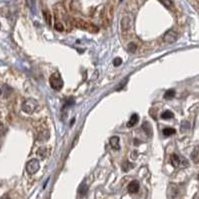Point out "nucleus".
Listing matches in <instances>:
<instances>
[{"label": "nucleus", "instance_id": "f257e3e1", "mask_svg": "<svg viewBox=\"0 0 199 199\" xmlns=\"http://www.w3.org/2000/svg\"><path fill=\"white\" fill-rule=\"evenodd\" d=\"M74 25L79 29H82V30H86L92 33H96L98 32V27L94 25L91 22H88V21L82 20V19H74Z\"/></svg>", "mask_w": 199, "mask_h": 199}, {"label": "nucleus", "instance_id": "f03ea898", "mask_svg": "<svg viewBox=\"0 0 199 199\" xmlns=\"http://www.w3.org/2000/svg\"><path fill=\"white\" fill-rule=\"evenodd\" d=\"M49 83H50V86H51L52 89L57 90V91L61 90V88L63 87V80L58 72L53 73L51 76H50Z\"/></svg>", "mask_w": 199, "mask_h": 199}, {"label": "nucleus", "instance_id": "7ed1b4c3", "mask_svg": "<svg viewBox=\"0 0 199 199\" xmlns=\"http://www.w3.org/2000/svg\"><path fill=\"white\" fill-rule=\"evenodd\" d=\"M37 101L34 99H26L22 104V110L26 113H32L37 108Z\"/></svg>", "mask_w": 199, "mask_h": 199}, {"label": "nucleus", "instance_id": "20e7f679", "mask_svg": "<svg viewBox=\"0 0 199 199\" xmlns=\"http://www.w3.org/2000/svg\"><path fill=\"white\" fill-rule=\"evenodd\" d=\"M39 167H40V164L39 161L37 159H31L30 161H28L26 164V171L29 173L30 175L32 174H35V173L39 170Z\"/></svg>", "mask_w": 199, "mask_h": 199}, {"label": "nucleus", "instance_id": "39448f33", "mask_svg": "<svg viewBox=\"0 0 199 199\" xmlns=\"http://www.w3.org/2000/svg\"><path fill=\"white\" fill-rule=\"evenodd\" d=\"M163 42L166 44H171L173 42H175L177 39V33L174 30H169L163 35Z\"/></svg>", "mask_w": 199, "mask_h": 199}, {"label": "nucleus", "instance_id": "423d86ee", "mask_svg": "<svg viewBox=\"0 0 199 199\" xmlns=\"http://www.w3.org/2000/svg\"><path fill=\"white\" fill-rule=\"evenodd\" d=\"M138 190H139L138 181H136V180L131 181L129 183V185H128V191L130 193H136V192H138Z\"/></svg>", "mask_w": 199, "mask_h": 199}, {"label": "nucleus", "instance_id": "0eeeda50", "mask_svg": "<svg viewBox=\"0 0 199 199\" xmlns=\"http://www.w3.org/2000/svg\"><path fill=\"white\" fill-rule=\"evenodd\" d=\"M110 145L114 150H120V145H119V138L117 136H113L110 138Z\"/></svg>", "mask_w": 199, "mask_h": 199}, {"label": "nucleus", "instance_id": "6e6552de", "mask_svg": "<svg viewBox=\"0 0 199 199\" xmlns=\"http://www.w3.org/2000/svg\"><path fill=\"white\" fill-rule=\"evenodd\" d=\"M130 23H131V21H130L129 17H127V16L123 17V19L121 20V28H122V30H123V31H127V30H128V29L130 28Z\"/></svg>", "mask_w": 199, "mask_h": 199}, {"label": "nucleus", "instance_id": "1a4fd4ad", "mask_svg": "<svg viewBox=\"0 0 199 199\" xmlns=\"http://www.w3.org/2000/svg\"><path fill=\"white\" fill-rule=\"evenodd\" d=\"M139 121V116L138 114H132L130 117V119L128 121V123H127V127H133L135 126Z\"/></svg>", "mask_w": 199, "mask_h": 199}, {"label": "nucleus", "instance_id": "9d476101", "mask_svg": "<svg viewBox=\"0 0 199 199\" xmlns=\"http://www.w3.org/2000/svg\"><path fill=\"white\" fill-rule=\"evenodd\" d=\"M170 163L173 167H177L179 166L180 164V158L177 154H171L170 156Z\"/></svg>", "mask_w": 199, "mask_h": 199}, {"label": "nucleus", "instance_id": "9b49d317", "mask_svg": "<svg viewBox=\"0 0 199 199\" xmlns=\"http://www.w3.org/2000/svg\"><path fill=\"white\" fill-rule=\"evenodd\" d=\"M37 154L39 155V157L41 159H45L46 157H47V155H48V149L46 147H41V148L38 149Z\"/></svg>", "mask_w": 199, "mask_h": 199}, {"label": "nucleus", "instance_id": "f8f14e48", "mask_svg": "<svg viewBox=\"0 0 199 199\" xmlns=\"http://www.w3.org/2000/svg\"><path fill=\"white\" fill-rule=\"evenodd\" d=\"M191 158L195 163L199 162V146H196L191 153Z\"/></svg>", "mask_w": 199, "mask_h": 199}, {"label": "nucleus", "instance_id": "ddd939ff", "mask_svg": "<svg viewBox=\"0 0 199 199\" xmlns=\"http://www.w3.org/2000/svg\"><path fill=\"white\" fill-rule=\"evenodd\" d=\"M163 135L164 136H171V135L176 133V130L174 128H171V127H167V128L163 129Z\"/></svg>", "mask_w": 199, "mask_h": 199}, {"label": "nucleus", "instance_id": "4468645a", "mask_svg": "<svg viewBox=\"0 0 199 199\" xmlns=\"http://www.w3.org/2000/svg\"><path fill=\"white\" fill-rule=\"evenodd\" d=\"M127 49H128V51L131 52V53H135L137 50V45L135 44V42H130V43L127 45Z\"/></svg>", "mask_w": 199, "mask_h": 199}, {"label": "nucleus", "instance_id": "2eb2a0df", "mask_svg": "<svg viewBox=\"0 0 199 199\" xmlns=\"http://www.w3.org/2000/svg\"><path fill=\"white\" fill-rule=\"evenodd\" d=\"M173 117H174V114H173L171 111H169V110H167V111H164L161 114L162 119H170V118H173Z\"/></svg>", "mask_w": 199, "mask_h": 199}, {"label": "nucleus", "instance_id": "dca6fc26", "mask_svg": "<svg viewBox=\"0 0 199 199\" xmlns=\"http://www.w3.org/2000/svg\"><path fill=\"white\" fill-rule=\"evenodd\" d=\"M174 95H175V91L173 89L167 90L166 92H165V94H164V98L165 99H172L173 97H174Z\"/></svg>", "mask_w": 199, "mask_h": 199}, {"label": "nucleus", "instance_id": "f3484780", "mask_svg": "<svg viewBox=\"0 0 199 199\" xmlns=\"http://www.w3.org/2000/svg\"><path fill=\"white\" fill-rule=\"evenodd\" d=\"M43 15H44V19L46 21V23H48V25H51V15L48 11L43 10Z\"/></svg>", "mask_w": 199, "mask_h": 199}, {"label": "nucleus", "instance_id": "a211bd4d", "mask_svg": "<svg viewBox=\"0 0 199 199\" xmlns=\"http://www.w3.org/2000/svg\"><path fill=\"white\" fill-rule=\"evenodd\" d=\"M132 166L133 165L131 164L129 161H125L123 164H122V170H123L124 172H126V171H129L131 168H132Z\"/></svg>", "mask_w": 199, "mask_h": 199}, {"label": "nucleus", "instance_id": "6ab92c4d", "mask_svg": "<svg viewBox=\"0 0 199 199\" xmlns=\"http://www.w3.org/2000/svg\"><path fill=\"white\" fill-rule=\"evenodd\" d=\"M79 193L81 194V195H84V194H86L87 193V190H88V187H87V185L85 183H82L81 185L79 186Z\"/></svg>", "mask_w": 199, "mask_h": 199}, {"label": "nucleus", "instance_id": "aec40b11", "mask_svg": "<svg viewBox=\"0 0 199 199\" xmlns=\"http://www.w3.org/2000/svg\"><path fill=\"white\" fill-rule=\"evenodd\" d=\"M142 128L146 131V133H147L148 135H150V134L152 133V131H151V127H150V125H149V123H148V122H145V123L142 125Z\"/></svg>", "mask_w": 199, "mask_h": 199}, {"label": "nucleus", "instance_id": "412c9836", "mask_svg": "<svg viewBox=\"0 0 199 199\" xmlns=\"http://www.w3.org/2000/svg\"><path fill=\"white\" fill-rule=\"evenodd\" d=\"M55 29L59 32H62L64 31V26H63V24L61 22H56L55 23Z\"/></svg>", "mask_w": 199, "mask_h": 199}, {"label": "nucleus", "instance_id": "4be33fe9", "mask_svg": "<svg viewBox=\"0 0 199 199\" xmlns=\"http://www.w3.org/2000/svg\"><path fill=\"white\" fill-rule=\"evenodd\" d=\"M121 63H122V59L119 58V57H116V58L113 60V65L116 66V67L119 66V65H121Z\"/></svg>", "mask_w": 199, "mask_h": 199}, {"label": "nucleus", "instance_id": "5701e85b", "mask_svg": "<svg viewBox=\"0 0 199 199\" xmlns=\"http://www.w3.org/2000/svg\"><path fill=\"white\" fill-rule=\"evenodd\" d=\"M188 127H189V123H188V122H184V123L181 124V130L183 131V130L188 129Z\"/></svg>", "mask_w": 199, "mask_h": 199}, {"label": "nucleus", "instance_id": "b1692460", "mask_svg": "<svg viewBox=\"0 0 199 199\" xmlns=\"http://www.w3.org/2000/svg\"><path fill=\"white\" fill-rule=\"evenodd\" d=\"M160 3L163 4V5H165V6H168V7H170L172 5V2L171 1H161Z\"/></svg>", "mask_w": 199, "mask_h": 199}, {"label": "nucleus", "instance_id": "393cba45", "mask_svg": "<svg viewBox=\"0 0 199 199\" xmlns=\"http://www.w3.org/2000/svg\"><path fill=\"white\" fill-rule=\"evenodd\" d=\"M2 199H11L10 197H8V196H3L2 197Z\"/></svg>", "mask_w": 199, "mask_h": 199}, {"label": "nucleus", "instance_id": "a878e982", "mask_svg": "<svg viewBox=\"0 0 199 199\" xmlns=\"http://www.w3.org/2000/svg\"><path fill=\"white\" fill-rule=\"evenodd\" d=\"M198 179H199V176H198Z\"/></svg>", "mask_w": 199, "mask_h": 199}]
</instances>
